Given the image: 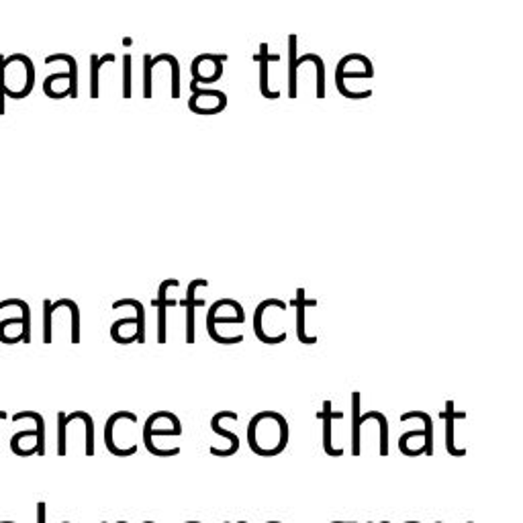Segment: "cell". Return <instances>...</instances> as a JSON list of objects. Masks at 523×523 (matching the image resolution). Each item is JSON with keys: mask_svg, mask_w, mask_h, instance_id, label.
Masks as SVG:
<instances>
[{"mask_svg": "<svg viewBox=\"0 0 523 523\" xmlns=\"http://www.w3.org/2000/svg\"><path fill=\"white\" fill-rule=\"evenodd\" d=\"M2 64H4V55H0V114H4V86H2Z\"/></svg>", "mask_w": 523, "mask_h": 523, "instance_id": "83f0119b", "label": "cell"}, {"mask_svg": "<svg viewBox=\"0 0 523 523\" xmlns=\"http://www.w3.org/2000/svg\"><path fill=\"white\" fill-rule=\"evenodd\" d=\"M409 419H421V421H424V431H425L424 452L425 456H431V454H433V424H431L429 413H425V411H409V413H403V415H401V421H403V424L409 421Z\"/></svg>", "mask_w": 523, "mask_h": 523, "instance_id": "e0dca14e", "label": "cell"}, {"mask_svg": "<svg viewBox=\"0 0 523 523\" xmlns=\"http://www.w3.org/2000/svg\"><path fill=\"white\" fill-rule=\"evenodd\" d=\"M368 523H372V522H368ZM380 523H391V522H380Z\"/></svg>", "mask_w": 523, "mask_h": 523, "instance_id": "836d02e7", "label": "cell"}, {"mask_svg": "<svg viewBox=\"0 0 523 523\" xmlns=\"http://www.w3.org/2000/svg\"><path fill=\"white\" fill-rule=\"evenodd\" d=\"M247 443L254 454L274 458L289 446V424L276 411L256 413L247 424Z\"/></svg>", "mask_w": 523, "mask_h": 523, "instance_id": "6da1fadb", "label": "cell"}, {"mask_svg": "<svg viewBox=\"0 0 523 523\" xmlns=\"http://www.w3.org/2000/svg\"><path fill=\"white\" fill-rule=\"evenodd\" d=\"M466 523H474V522H466Z\"/></svg>", "mask_w": 523, "mask_h": 523, "instance_id": "74e56055", "label": "cell"}, {"mask_svg": "<svg viewBox=\"0 0 523 523\" xmlns=\"http://www.w3.org/2000/svg\"><path fill=\"white\" fill-rule=\"evenodd\" d=\"M11 450L16 456H35L37 454V429L33 427V429L16 431L11 438Z\"/></svg>", "mask_w": 523, "mask_h": 523, "instance_id": "4fadbf2b", "label": "cell"}, {"mask_svg": "<svg viewBox=\"0 0 523 523\" xmlns=\"http://www.w3.org/2000/svg\"><path fill=\"white\" fill-rule=\"evenodd\" d=\"M223 523H229V522H223ZM237 523H247V522H237Z\"/></svg>", "mask_w": 523, "mask_h": 523, "instance_id": "d6a6232c", "label": "cell"}, {"mask_svg": "<svg viewBox=\"0 0 523 523\" xmlns=\"http://www.w3.org/2000/svg\"><path fill=\"white\" fill-rule=\"evenodd\" d=\"M45 513H48V505L39 501L37 503V523H45Z\"/></svg>", "mask_w": 523, "mask_h": 523, "instance_id": "f1b7e54d", "label": "cell"}, {"mask_svg": "<svg viewBox=\"0 0 523 523\" xmlns=\"http://www.w3.org/2000/svg\"><path fill=\"white\" fill-rule=\"evenodd\" d=\"M266 523H282V522H266Z\"/></svg>", "mask_w": 523, "mask_h": 523, "instance_id": "1f68e13d", "label": "cell"}, {"mask_svg": "<svg viewBox=\"0 0 523 523\" xmlns=\"http://www.w3.org/2000/svg\"><path fill=\"white\" fill-rule=\"evenodd\" d=\"M225 417H229V419H237V413L235 411H219V413H215L212 415V419H211V429L217 433V436H221V438H225V440H229V456H233L237 450H239V438L233 433V431H229V429H225V427H221V419H225Z\"/></svg>", "mask_w": 523, "mask_h": 523, "instance_id": "9a60e30c", "label": "cell"}, {"mask_svg": "<svg viewBox=\"0 0 523 523\" xmlns=\"http://www.w3.org/2000/svg\"><path fill=\"white\" fill-rule=\"evenodd\" d=\"M296 41H298V35L291 33L289 35V98H296V72H298V65L307 64V62H315V55L317 53H305L301 58H296Z\"/></svg>", "mask_w": 523, "mask_h": 523, "instance_id": "30bf717a", "label": "cell"}, {"mask_svg": "<svg viewBox=\"0 0 523 523\" xmlns=\"http://www.w3.org/2000/svg\"><path fill=\"white\" fill-rule=\"evenodd\" d=\"M405 523H421V522H405Z\"/></svg>", "mask_w": 523, "mask_h": 523, "instance_id": "4dcf8cb0", "label": "cell"}, {"mask_svg": "<svg viewBox=\"0 0 523 523\" xmlns=\"http://www.w3.org/2000/svg\"><path fill=\"white\" fill-rule=\"evenodd\" d=\"M0 523H15V522H0Z\"/></svg>", "mask_w": 523, "mask_h": 523, "instance_id": "e575fe53", "label": "cell"}, {"mask_svg": "<svg viewBox=\"0 0 523 523\" xmlns=\"http://www.w3.org/2000/svg\"><path fill=\"white\" fill-rule=\"evenodd\" d=\"M235 305V301H231V298H219L217 303H212V307L209 309L207 313V333H209V338H211L215 343H221V345H233V343H242L244 342V335H233V338H221L219 333H217V327H215V317H217V313L219 309H223V307H233Z\"/></svg>", "mask_w": 523, "mask_h": 523, "instance_id": "7c38bea8", "label": "cell"}, {"mask_svg": "<svg viewBox=\"0 0 523 523\" xmlns=\"http://www.w3.org/2000/svg\"><path fill=\"white\" fill-rule=\"evenodd\" d=\"M23 419H31L35 421V429H37V456H43L45 454V421L41 417V413L37 411H18L13 415V421L18 424Z\"/></svg>", "mask_w": 523, "mask_h": 523, "instance_id": "2e32d148", "label": "cell"}, {"mask_svg": "<svg viewBox=\"0 0 523 523\" xmlns=\"http://www.w3.org/2000/svg\"><path fill=\"white\" fill-rule=\"evenodd\" d=\"M2 86H4V97L13 98V100H21L31 95L33 86H35V65L29 55L25 53L4 55Z\"/></svg>", "mask_w": 523, "mask_h": 523, "instance_id": "7a4b0ae2", "label": "cell"}, {"mask_svg": "<svg viewBox=\"0 0 523 523\" xmlns=\"http://www.w3.org/2000/svg\"><path fill=\"white\" fill-rule=\"evenodd\" d=\"M319 417L323 419V450L327 456L340 458L343 456V448H333V436H331V427L335 419H343V411H333L331 409V401L327 399L323 401V409L319 413Z\"/></svg>", "mask_w": 523, "mask_h": 523, "instance_id": "9c48e42d", "label": "cell"}, {"mask_svg": "<svg viewBox=\"0 0 523 523\" xmlns=\"http://www.w3.org/2000/svg\"><path fill=\"white\" fill-rule=\"evenodd\" d=\"M121 307H133L135 309V317H137V327H135V335H137V343H146V311L144 305L135 298H121L113 303V309H121Z\"/></svg>", "mask_w": 523, "mask_h": 523, "instance_id": "ffe728a7", "label": "cell"}, {"mask_svg": "<svg viewBox=\"0 0 523 523\" xmlns=\"http://www.w3.org/2000/svg\"><path fill=\"white\" fill-rule=\"evenodd\" d=\"M466 413L464 411H458L454 409V401H446V409L440 413V419L446 421V450L450 456H466V450L464 448H458L456 441H454V425L456 419H464Z\"/></svg>", "mask_w": 523, "mask_h": 523, "instance_id": "52a82bcc", "label": "cell"}, {"mask_svg": "<svg viewBox=\"0 0 523 523\" xmlns=\"http://www.w3.org/2000/svg\"><path fill=\"white\" fill-rule=\"evenodd\" d=\"M270 307H276V309H280V311H286V303H282V301H278V298H266V301H262L260 305L256 307V313H254V333H256V338H258L262 343L276 345V343L286 342V333L282 331V333L276 335V338L266 335V331H264V327H262V317H264L266 309H270Z\"/></svg>", "mask_w": 523, "mask_h": 523, "instance_id": "ba28073f", "label": "cell"}, {"mask_svg": "<svg viewBox=\"0 0 523 523\" xmlns=\"http://www.w3.org/2000/svg\"><path fill=\"white\" fill-rule=\"evenodd\" d=\"M174 55L172 53H160V55H156V58H151L149 53L144 55V98H151V70H153V65L160 64V62H170Z\"/></svg>", "mask_w": 523, "mask_h": 523, "instance_id": "7402d4cb", "label": "cell"}, {"mask_svg": "<svg viewBox=\"0 0 523 523\" xmlns=\"http://www.w3.org/2000/svg\"><path fill=\"white\" fill-rule=\"evenodd\" d=\"M278 60H280V55L270 53V51H268V43H262L260 51H258V55H256V62H260V92L262 97L270 98V100L280 98V92H272V90L268 88V64H270V62H278Z\"/></svg>", "mask_w": 523, "mask_h": 523, "instance_id": "5bb4252c", "label": "cell"}, {"mask_svg": "<svg viewBox=\"0 0 523 523\" xmlns=\"http://www.w3.org/2000/svg\"><path fill=\"white\" fill-rule=\"evenodd\" d=\"M117 58H114V53H104V55H100L98 58L97 53H92L90 55V97L92 98H98V72H100V68L104 64H109V62H114Z\"/></svg>", "mask_w": 523, "mask_h": 523, "instance_id": "603a6c76", "label": "cell"}, {"mask_svg": "<svg viewBox=\"0 0 523 523\" xmlns=\"http://www.w3.org/2000/svg\"><path fill=\"white\" fill-rule=\"evenodd\" d=\"M360 405H362V397H360L358 391H354L352 392V456H360V452H362Z\"/></svg>", "mask_w": 523, "mask_h": 523, "instance_id": "ac0fdd59", "label": "cell"}, {"mask_svg": "<svg viewBox=\"0 0 523 523\" xmlns=\"http://www.w3.org/2000/svg\"><path fill=\"white\" fill-rule=\"evenodd\" d=\"M180 280L178 278H163V282L158 289V298L153 301V307H158V343H166V313L170 307L178 305L176 298H168L166 291L170 286H178Z\"/></svg>", "mask_w": 523, "mask_h": 523, "instance_id": "8992f818", "label": "cell"}, {"mask_svg": "<svg viewBox=\"0 0 523 523\" xmlns=\"http://www.w3.org/2000/svg\"><path fill=\"white\" fill-rule=\"evenodd\" d=\"M368 419H376L380 425V456H387L389 454V424H387V417L384 413L380 411H368L360 417V427L366 424Z\"/></svg>", "mask_w": 523, "mask_h": 523, "instance_id": "44dd1931", "label": "cell"}, {"mask_svg": "<svg viewBox=\"0 0 523 523\" xmlns=\"http://www.w3.org/2000/svg\"><path fill=\"white\" fill-rule=\"evenodd\" d=\"M102 523H107V522H102Z\"/></svg>", "mask_w": 523, "mask_h": 523, "instance_id": "f35d334b", "label": "cell"}, {"mask_svg": "<svg viewBox=\"0 0 523 523\" xmlns=\"http://www.w3.org/2000/svg\"><path fill=\"white\" fill-rule=\"evenodd\" d=\"M291 305L296 309V338L305 343V345L317 343V338H309V335L305 333V309H307V307H315L317 301H315V298H311L309 301V298L305 296V289H296V294H294Z\"/></svg>", "mask_w": 523, "mask_h": 523, "instance_id": "8fae6325", "label": "cell"}, {"mask_svg": "<svg viewBox=\"0 0 523 523\" xmlns=\"http://www.w3.org/2000/svg\"><path fill=\"white\" fill-rule=\"evenodd\" d=\"M333 523H356V522H333Z\"/></svg>", "mask_w": 523, "mask_h": 523, "instance_id": "f546056e", "label": "cell"}, {"mask_svg": "<svg viewBox=\"0 0 523 523\" xmlns=\"http://www.w3.org/2000/svg\"><path fill=\"white\" fill-rule=\"evenodd\" d=\"M58 454L65 456L68 454V443H65V413H58Z\"/></svg>", "mask_w": 523, "mask_h": 523, "instance_id": "484cf974", "label": "cell"}, {"mask_svg": "<svg viewBox=\"0 0 523 523\" xmlns=\"http://www.w3.org/2000/svg\"><path fill=\"white\" fill-rule=\"evenodd\" d=\"M131 65H133L131 53H125L123 55V97L125 98H131Z\"/></svg>", "mask_w": 523, "mask_h": 523, "instance_id": "4316f807", "label": "cell"}, {"mask_svg": "<svg viewBox=\"0 0 523 523\" xmlns=\"http://www.w3.org/2000/svg\"><path fill=\"white\" fill-rule=\"evenodd\" d=\"M62 523H70V522H62Z\"/></svg>", "mask_w": 523, "mask_h": 523, "instance_id": "8d00e7d4", "label": "cell"}, {"mask_svg": "<svg viewBox=\"0 0 523 523\" xmlns=\"http://www.w3.org/2000/svg\"><path fill=\"white\" fill-rule=\"evenodd\" d=\"M360 53H347L345 58H342L340 62H338V68H335V86H338V92L342 95L343 98H352V100H362V98H370L372 97V90H364V92H350L347 90V86H345V82L343 78H372L374 76V72H347L345 68L350 62H358Z\"/></svg>", "mask_w": 523, "mask_h": 523, "instance_id": "3957f363", "label": "cell"}, {"mask_svg": "<svg viewBox=\"0 0 523 523\" xmlns=\"http://www.w3.org/2000/svg\"><path fill=\"white\" fill-rule=\"evenodd\" d=\"M153 421H156V413H151L147 417L146 425H144V443H146L147 452H151L153 456H162V458H170V456H178L180 448H172V450H158L153 446V436H180L182 433V425H170L166 429H158L153 427Z\"/></svg>", "mask_w": 523, "mask_h": 523, "instance_id": "5b68a950", "label": "cell"}, {"mask_svg": "<svg viewBox=\"0 0 523 523\" xmlns=\"http://www.w3.org/2000/svg\"><path fill=\"white\" fill-rule=\"evenodd\" d=\"M6 307H18L21 309V317H23V343H31V307H29V303H25L23 298L0 301V311H4Z\"/></svg>", "mask_w": 523, "mask_h": 523, "instance_id": "d6986e66", "label": "cell"}, {"mask_svg": "<svg viewBox=\"0 0 523 523\" xmlns=\"http://www.w3.org/2000/svg\"><path fill=\"white\" fill-rule=\"evenodd\" d=\"M207 284H209L207 278H195V280H190V284H188V289H186V298L178 301L182 307H186V343L196 342L195 311L196 307H203V305H205L203 298L196 301V289H198V286H207Z\"/></svg>", "mask_w": 523, "mask_h": 523, "instance_id": "277c9868", "label": "cell"}, {"mask_svg": "<svg viewBox=\"0 0 523 523\" xmlns=\"http://www.w3.org/2000/svg\"><path fill=\"white\" fill-rule=\"evenodd\" d=\"M68 309L72 315V343H80V309L72 298H68Z\"/></svg>", "mask_w": 523, "mask_h": 523, "instance_id": "cb8c5ba5", "label": "cell"}, {"mask_svg": "<svg viewBox=\"0 0 523 523\" xmlns=\"http://www.w3.org/2000/svg\"><path fill=\"white\" fill-rule=\"evenodd\" d=\"M186 523H200V522H186Z\"/></svg>", "mask_w": 523, "mask_h": 523, "instance_id": "d590c367", "label": "cell"}, {"mask_svg": "<svg viewBox=\"0 0 523 523\" xmlns=\"http://www.w3.org/2000/svg\"><path fill=\"white\" fill-rule=\"evenodd\" d=\"M51 329H53V309L51 301H43V343H51Z\"/></svg>", "mask_w": 523, "mask_h": 523, "instance_id": "d4e9b609", "label": "cell"}]
</instances>
